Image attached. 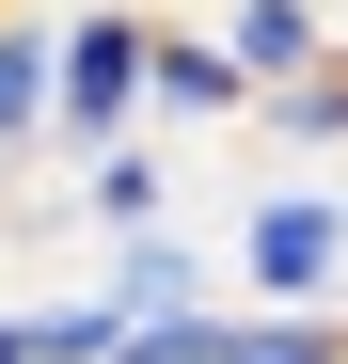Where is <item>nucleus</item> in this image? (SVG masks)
Wrapping results in <instances>:
<instances>
[{
    "label": "nucleus",
    "instance_id": "6",
    "mask_svg": "<svg viewBox=\"0 0 348 364\" xmlns=\"http://www.w3.org/2000/svg\"><path fill=\"white\" fill-rule=\"evenodd\" d=\"M48 80H64V0H0V159L48 143Z\"/></svg>",
    "mask_w": 348,
    "mask_h": 364
},
{
    "label": "nucleus",
    "instance_id": "9",
    "mask_svg": "<svg viewBox=\"0 0 348 364\" xmlns=\"http://www.w3.org/2000/svg\"><path fill=\"white\" fill-rule=\"evenodd\" d=\"M332 206H348V191H332Z\"/></svg>",
    "mask_w": 348,
    "mask_h": 364
},
{
    "label": "nucleus",
    "instance_id": "5",
    "mask_svg": "<svg viewBox=\"0 0 348 364\" xmlns=\"http://www.w3.org/2000/svg\"><path fill=\"white\" fill-rule=\"evenodd\" d=\"M206 32H222V64H238L254 95H285V80H317L332 64V0H206Z\"/></svg>",
    "mask_w": 348,
    "mask_h": 364
},
{
    "label": "nucleus",
    "instance_id": "3",
    "mask_svg": "<svg viewBox=\"0 0 348 364\" xmlns=\"http://www.w3.org/2000/svg\"><path fill=\"white\" fill-rule=\"evenodd\" d=\"M95 301H111L127 333H174V317H206V301H222V254H206L190 222H143V237H111V254H95Z\"/></svg>",
    "mask_w": 348,
    "mask_h": 364
},
{
    "label": "nucleus",
    "instance_id": "8",
    "mask_svg": "<svg viewBox=\"0 0 348 364\" xmlns=\"http://www.w3.org/2000/svg\"><path fill=\"white\" fill-rule=\"evenodd\" d=\"M254 127H269L285 159H301V174H317V159H348V48H332L317 80H285V95H254Z\"/></svg>",
    "mask_w": 348,
    "mask_h": 364
},
{
    "label": "nucleus",
    "instance_id": "4",
    "mask_svg": "<svg viewBox=\"0 0 348 364\" xmlns=\"http://www.w3.org/2000/svg\"><path fill=\"white\" fill-rule=\"evenodd\" d=\"M158 127H254V80L222 64L206 16H158V48H143V143Z\"/></svg>",
    "mask_w": 348,
    "mask_h": 364
},
{
    "label": "nucleus",
    "instance_id": "2",
    "mask_svg": "<svg viewBox=\"0 0 348 364\" xmlns=\"http://www.w3.org/2000/svg\"><path fill=\"white\" fill-rule=\"evenodd\" d=\"M222 301H285V317L348 301V206L317 191V174H285V191L238 206V269H222Z\"/></svg>",
    "mask_w": 348,
    "mask_h": 364
},
{
    "label": "nucleus",
    "instance_id": "7",
    "mask_svg": "<svg viewBox=\"0 0 348 364\" xmlns=\"http://www.w3.org/2000/svg\"><path fill=\"white\" fill-rule=\"evenodd\" d=\"M80 222H95V237H143V222H174V159H158V143H111V159H80Z\"/></svg>",
    "mask_w": 348,
    "mask_h": 364
},
{
    "label": "nucleus",
    "instance_id": "1",
    "mask_svg": "<svg viewBox=\"0 0 348 364\" xmlns=\"http://www.w3.org/2000/svg\"><path fill=\"white\" fill-rule=\"evenodd\" d=\"M143 48H158V0H64V80H48V143L64 159L143 143Z\"/></svg>",
    "mask_w": 348,
    "mask_h": 364
}]
</instances>
